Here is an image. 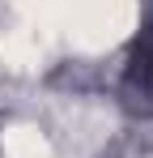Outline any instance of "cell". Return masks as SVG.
Segmentation results:
<instances>
[{"mask_svg":"<svg viewBox=\"0 0 153 158\" xmlns=\"http://www.w3.org/2000/svg\"><path fill=\"white\" fill-rule=\"evenodd\" d=\"M128 77H132L136 90L153 94V26L136 39V52H132V69H128Z\"/></svg>","mask_w":153,"mask_h":158,"instance_id":"1","label":"cell"}]
</instances>
